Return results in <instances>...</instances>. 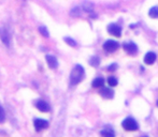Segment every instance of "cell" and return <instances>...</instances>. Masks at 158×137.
Segmentation results:
<instances>
[{
	"label": "cell",
	"instance_id": "obj_1",
	"mask_svg": "<svg viewBox=\"0 0 158 137\" xmlns=\"http://www.w3.org/2000/svg\"><path fill=\"white\" fill-rule=\"evenodd\" d=\"M84 75H85V72H84L83 66H80V64H76L71 71V74H70V85L75 86L79 83H81L83 81Z\"/></svg>",
	"mask_w": 158,
	"mask_h": 137
},
{
	"label": "cell",
	"instance_id": "obj_2",
	"mask_svg": "<svg viewBox=\"0 0 158 137\" xmlns=\"http://www.w3.org/2000/svg\"><path fill=\"white\" fill-rule=\"evenodd\" d=\"M122 126L126 130V131H137L138 130V123H137V121L134 120L133 118H130V117H128V118H126L125 120H123V122H122Z\"/></svg>",
	"mask_w": 158,
	"mask_h": 137
},
{
	"label": "cell",
	"instance_id": "obj_3",
	"mask_svg": "<svg viewBox=\"0 0 158 137\" xmlns=\"http://www.w3.org/2000/svg\"><path fill=\"white\" fill-rule=\"evenodd\" d=\"M103 49L105 52H109V53H113L115 52L116 49H118V47H119V44L118 42L116 41H113V40H108L105 41L104 43H103Z\"/></svg>",
	"mask_w": 158,
	"mask_h": 137
},
{
	"label": "cell",
	"instance_id": "obj_4",
	"mask_svg": "<svg viewBox=\"0 0 158 137\" xmlns=\"http://www.w3.org/2000/svg\"><path fill=\"white\" fill-rule=\"evenodd\" d=\"M123 48L125 49V52L128 54V55H136L138 53V46L133 42H129V43H125L123 45Z\"/></svg>",
	"mask_w": 158,
	"mask_h": 137
},
{
	"label": "cell",
	"instance_id": "obj_5",
	"mask_svg": "<svg viewBox=\"0 0 158 137\" xmlns=\"http://www.w3.org/2000/svg\"><path fill=\"white\" fill-rule=\"evenodd\" d=\"M108 32L112 35H114V37H119L122 34V28L116 24H110L108 26Z\"/></svg>",
	"mask_w": 158,
	"mask_h": 137
},
{
	"label": "cell",
	"instance_id": "obj_6",
	"mask_svg": "<svg viewBox=\"0 0 158 137\" xmlns=\"http://www.w3.org/2000/svg\"><path fill=\"white\" fill-rule=\"evenodd\" d=\"M34 129L39 132V131H41V130L46 129L47 126H49V122H47L46 120H44V119H34Z\"/></svg>",
	"mask_w": 158,
	"mask_h": 137
},
{
	"label": "cell",
	"instance_id": "obj_7",
	"mask_svg": "<svg viewBox=\"0 0 158 137\" xmlns=\"http://www.w3.org/2000/svg\"><path fill=\"white\" fill-rule=\"evenodd\" d=\"M0 37H1L3 44L9 46L10 42H11V37H10L9 31L6 28H0Z\"/></svg>",
	"mask_w": 158,
	"mask_h": 137
},
{
	"label": "cell",
	"instance_id": "obj_8",
	"mask_svg": "<svg viewBox=\"0 0 158 137\" xmlns=\"http://www.w3.org/2000/svg\"><path fill=\"white\" fill-rule=\"evenodd\" d=\"M36 107L42 112H47L49 110H50V106H49V104L43 100L37 101V103H36Z\"/></svg>",
	"mask_w": 158,
	"mask_h": 137
},
{
	"label": "cell",
	"instance_id": "obj_9",
	"mask_svg": "<svg viewBox=\"0 0 158 137\" xmlns=\"http://www.w3.org/2000/svg\"><path fill=\"white\" fill-rule=\"evenodd\" d=\"M100 94L104 99H110L111 100V99L114 97V91L110 89V88H102L101 91H100Z\"/></svg>",
	"mask_w": 158,
	"mask_h": 137
},
{
	"label": "cell",
	"instance_id": "obj_10",
	"mask_svg": "<svg viewBox=\"0 0 158 137\" xmlns=\"http://www.w3.org/2000/svg\"><path fill=\"white\" fill-rule=\"evenodd\" d=\"M156 60V54L154 52H149L144 57V63L145 64H153Z\"/></svg>",
	"mask_w": 158,
	"mask_h": 137
},
{
	"label": "cell",
	"instance_id": "obj_11",
	"mask_svg": "<svg viewBox=\"0 0 158 137\" xmlns=\"http://www.w3.org/2000/svg\"><path fill=\"white\" fill-rule=\"evenodd\" d=\"M45 59H46L47 66H50L51 68H57V66H58V62H57V59H56L54 56H52V55H47V56L45 57Z\"/></svg>",
	"mask_w": 158,
	"mask_h": 137
},
{
	"label": "cell",
	"instance_id": "obj_12",
	"mask_svg": "<svg viewBox=\"0 0 158 137\" xmlns=\"http://www.w3.org/2000/svg\"><path fill=\"white\" fill-rule=\"evenodd\" d=\"M103 85H104V79H103L102 77H97L94 79L92 86H93L94 88H100V87H102Z\"/></svg>",
	"mask_w": 158,
	"mask_h": 137
},
{
	"label": "cell",
	"instance_id": "obj_13",
	"mask_svg": "<svg viewBox=\"0 0 158 137\" xmlns=\"http://www.w3.org/2000/svg\"><path fill=\"white\" fill-rule=\"evenodd\" d=\"M101 136L102 137H115V134L112 129L107 128L101 131Z\"/></svg>",
	"mask_w": 158,
	"mask_h": 137
},
{
	"label": "cell",
	"instance_id": "obj_14",
	"mask_svg": "<svg viewBox=\"0 0 158 137\" xmlns=\"http://www.w3.org/2000/svg\"><path fill=\"white\" fill-rule=\"evenodd\" d=\"M149 15L152 18H158V6H153L152 9L149 10Z\"/></svg>",
	"mask_w": 158,
	"mask_h": 137
},
{
	"label": "cell",
	"instance_id": "obj_15",
	"mask_svg": "<svg viewBox=\"0 0 158 137\" xmlns=\"http://www.w3.org/2000/svg\"><path fill=\"white\" fill-rule=\"evenodd\" d=\"M117 84H118V81L114 76H110V77L108 78V85L110 87H115V86H117Z\"/></svg>",
	"mask_w": 158,
	"mask_h": 137
},
{
	"label": "cell",
	"instance_id": "obj_16",
	"mask_svg": "<svg viewBox=\"0 0 158 137\" xmlns=\"http://www.w3.org/2000/svg\"><path fill=\"white\" fill-rule=\"evenodd\" d=\"M99 63H100V60H99V58H98V57H92V58H90V60H89V64L92 66H95V68H96V66H99Z\"/></svg>",
	"mask_w": 158,
	"mask_h": 137
},
{
	"label": "cell",
	"instance_id": "obj_17",
	"mask_svg": "<svg viewBox=\"0 0 158 137\" xmlns=\"http://www.w3.org/2000/svg\"><path fill=\"white\" fill-rule=\"evenodd\" d=\"M64 40H65V42L68 45H70V46H72V47H74V46H76V42H75L73 39H71V37H64Z\"/></svg>",
	"mask_w": 158,
	"mask_h": 137
},
{
	"label": "cell",
	"instance_id": "obj_18",
	"mask_svg": "<svg viewBox=\"0 0 158 137\" xmlns=\"http://www.w3.org/2000/svg\"><path fill=\"white\" fill-rule=\"evenodd\" d=\"M39 31H40V33L45 37H49V35H50V34H49V31H47L46 27H44V26L39 27Z\"/></svg>",
	"mask_w": 158,
	"mask_h": 137
},
{
	"label": "cell",
	"instance_id": "obj_19",
	"mask_svg": "<svg viewBox=\"0 0 158 137\" xmlns=\"http://www.w3.org/2000/svg\"><path fill=\"white\" fill-rule=\"evenodd\" d=\"M83 9L87 12H92L93 11V4L89 2H84L83 3Z\"/></svg>",
	"mask_w": 158,
	"mask_h": 137
},
{
	"label": "cell",
	"instance_id": "obj_20",
	"mask_svg": "<svg viewBox=\"0 0 158 137\" xmlns=\"http://www.w3.org/2000/svg\"><path fill=\"white\" fill-rule=\"evenodd\" d=\"M4 119H6V112H4V109L2 108V106L0 105V123H3Z\"/></svg>",
	"mask_w": 158,
	"mask_h": 137
},
{
	"label": "cell",
	"instance_id": "obj_21",
	"mask_svg": "<svg viewBox=\"0 0 158 137\" xmlns=\"http://www.w3.org/2000/svg\"><path fill=\"white\" fill-rule=\"evenodd\" d=\"M81 14V10L80 8H73L71 11V15L72 16H79Z\"/></svg>",
	"mask_w": 158,
	"mask_h": 137
},
{
	"label": "cell",
	"instance_id": "obj_22",
	"mask_svg": "<svg viewBox=\"0 0 158 137\" xmlns=\"http://www.w3.org/2000/svg\"><path fill=\"white\" fill-rule=\"evenodd\" d=\"M117 64H116V63H112L111 66H108V71L109 72H113V71H115V70H116V68H117Z\"/></svg>",
	"mask_w": 158,
	"mask_h": 137
},
{
	"label": "cell",
	"instance_id": "obj_23",
	"mask_svg": "<svg viewBox=\"0 0 158 137\" xmlns=\"http://www.w3.org/2000/svg\"><path fill=\"white\" fill-rule=\"evenodd\" d=\"M156 105H157V107H158V100H157V102H156Z\"/></svg>",
	"mask_w": 158,
	"mask_h": 137
},
{
	"label": "cell",
	"instance_id": "obj_24",
	"mask_svg": "<svg viewBox=\"0 0 158 137\" xmlns=\"http://www.w3.org/2000/svg\"><path fill=\"white\" fill-rule=\"evenodd\" d=\"M142 137H147V136H142Z\"/></svg>",
	"mask_w": 158,
	"mask_h": 137
}]
</instances>
